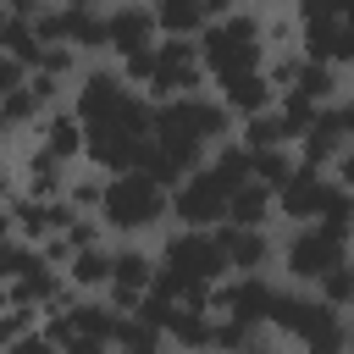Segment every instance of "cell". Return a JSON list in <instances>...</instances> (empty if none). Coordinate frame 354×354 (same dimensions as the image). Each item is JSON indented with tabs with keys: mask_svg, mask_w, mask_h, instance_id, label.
Listing matches in <instances>:
<instances>
[{
	"mask_svg": "<svg viewBox=\"0 0 354 354\" xmlns=\"http://www.w3.org/2000/svg\"><path fill=\"white\" fill-rule=\"evenodd\" d=\"M33 72H44V77H55V83H66V88H72V77L83 72V55H77V50H66V44H44Z\"/></svg>",
	"mask_w": 354,
	"mask_h": 354,
	"instance_id": "cell-32",
	"label": "cell"
},
{
	"mask_svg": "<svg viewBox=\"0 0 354 354\" xmlns=\"http://www.w3.org/2000/svg\"><path fill=\"white\" fill-rule=\"evenodd\" d=\"M100 28H105V55H111V61H122V55H133V50H149V44L160 39V28H155V17H149L144 0H116V6H105V11H100Z\"/></svg>",
	"mask_w": 354,
	"mask_h": 354,
	"instance_id": "cell-14",
	"label": "cell"
},
{
	"mask_svg": "<svg viewBox=\"0 0 354 354\" xmlns=\"http://www.w3.org/2000/svg\"><path fill=\"white\" fill-rule=\"evenodd\" d=\"M6 138H11V127H6V122H0V144H6Z\"/></svg>",
	"mask_w": 354,
	"mask_h": 354,
	"instance_id": "cell-40",
	"label": "cell"
},
{
	"mask_svg": "<svg viewBox=\"0 0 354 354\" xmlns=\"http://www.w3.org/2000/svg\"><path fill=\"white\" fill-rule=\"evenodd\" d=\"M33 144H39L50 160L77 166V160H83V122H77L66 105H55V111H44V116L33 122Z\"/></svg>",
	"mask_w": 354,
	"mask_h": 354,
	"instance_id": "cell-17",
	"label": "cell"
},
{
	"mask_svg": "<svg viewBox=\"0 0 354 354\" xmlns=\"http://www.w3.org/2000/svg\"><path fill=\"white\" fill-rule=\"evenodd\" d=\"M199 171H205L221 194H232V188H243V183H249V149H243L238 138H227V144H216V149L199 160Z\"/></svg>",
	"mask_w": 354,
	"mask_h": 354,
	"instance_id": "cell-22",
	"label": "cell"
},
{
	"mask_svg": "<svg viewBox=\"0 0 354 354\" xmlns=\"http://www.w3.org/2000/svg\"><path fill=\"white\" fill-rule=\"evenodd\" d=\"M144 6H149V17H155L160 39H194L205 22L227 17L238 0H144Z\"/></svg>",
	"mask_w": 354,
	"mask_h": 354,
	"instance_id": "cell-16",
	"label": "cell"
},
{
	"mask_svg": "<svg viewBox=\"0 0 354 354\" xmlns=\"http://www.w3.org/2000/svg\"><path fill=\"white\" fill-rule=\"evenodd\" d=\"M155 266H160V277L177 282L183 304H205V293H210L216 282H227V260H221L216 238H210V232H194V227H171V232L160 238Z\"/></svg>",
	"mask_w": 354,
	"mask_h": 354,
	"instance_id": "cell-5",
	"label": "cell"
},
{
	"mask_svg": "<svg viewBox=\"0 0 354 354\" xmlns=\"http://www.w3.org/2000/svg\"><path fill=\"white\" fill-rule=\"evenodd\" d=\"M293 166H299L293 149H249V183H260L266 194L282 188V177H288Z\"/></svg>",
	"mask_w": 354,
	"mask_h": 354,
	"instance_id": "cell-28",
	"label": "cell"
},
{
	"mask_svg": "<svg viewBox=\"0 0 354 354\" xmlns=\"http://www.w3.org/2000/svg\"><path fill=\"white\" fill-rule=\"evenodd\" d=\"M11 183H17V177H11V171H6V160H0V205L11 199Z\"/></svg>",
	"mask_w": 354,
	"mask_h": 354,
	"instance_id": "cell-39",
	"label": "cell"
},
{
	"mask_svg": "<svg viewBox=\"0 0 354 354\" xmlns=\"http://www.w3.org/2000/svg\"><path fill=\"white\" fill-rule=\"evenodd\" d=\"M149 282H155V254L144 249V243H111V282H105V304L116 310V315H133L138 310V299L149 293Z\"/></svg>",
	"mask_w": 354,
	"mask_h": 354,
	"instance_id": "cell-10",
	"label": "cell"
},
{
	"mask_svg": "<svg viewBox=\"0 0 354 354\" xmlns=\"http://www.w3.org/2000/svg\"><path fill=\"white\" fill-rule=\"evenodd\" d=\"M66 177H72V166L50 160L39 144L22 155V171H17V183H22V199H61V194H66Z\"/></svg>",
	"mask_w": 354,
	"mask_h": 354,
	"instance_id": "cell-21",
	"label": "cell"
},
{
	"mask_svg": "<svg viewBox=\"0 0 354 354\" xmlns=\"http://www.w3.org/2000/svg\"><path fill=\"white\" fill-rule=\"evenodd\" d=\"M111 348L116 354H166L160 332L144 321V315H116V332H111Z\"/></svg>",
	"mask_w": 354,
	"mask_h": 354,
	"instance_id": "cell-26",
	"label": "cell"
},
{
	"mask_svg": "<svg viewBox=\"0 0 354 354\" xmlns=\"http://www.w3.org/2000/svg\"><path fill=\"white\" fill-rule=\"evenodd\" d=\"M149 83L138 88L149 105L160 100H183V94H205V66H199V44L194 39H155L149 44Z\"/></svg>",
	"mask_w": 354,
	"mask_h": 354,
	"instance_id": "cell-6",
	"label": "cell"
},
{
	"mask_svg": "<svg viewBox=\"0 0 354 354\" xmlns=\"http://www.w3.org/2000/svg\"><path fill=\"white\" fill-rule=\"evenodd\" d=\"M343 260H348V238L326 232L321 221L293 227V232H288V243H282V271H288V288H310L321 271H332V266H343Z\"/></svg>",
	"mask_w": 354,
	"mask_h": 354,
	"instance_id": "cell-7",
	"label": "cell"
},
{
	"mask_svg": "<svg viewBox=\"0 0 354 354\" xmlns=\"http://www.w3.org/2000/svg\"><path fill=\"white\" fill-rule=\"evenodd\" d=\"M39 116H44V105H39L33 94H28V83H22L17 94H6V100H0V122H6L11 133H17V127H33Z\"/></svg>",
	"mask_w": 354,
	"mask_h": 354,
	"instance_id": "cell-33",
	"label": "cell"
},
{
	"mask_svg": "<svg viewBox=\"0 0 354 354\" xmlns=\"http://www.w3.org/2000/svg\"><path fill=\"white\" fill-rule=\"evenodd\" d=\"M232 138V116L216 105V94H183V100H160L149 111V144L188 177L216 144Z\"/></svg>",
	"mask_w": 354,
	"mask_h": 354,
	"instance_id": "cell-1",
	"label": "cell"
},
{
	"mask_svg": "<svg viewBox=\"0 0 354 354\" xmlns=\"http://www.w3.org/2000/svg\"><path fill=\"white\" fill-rule=\"evenodd\" d=\"M0 22H6V0H0Z\"/></svg>",
	"mask_w": 354,
	"mask_h": 354,
	"instance_id": "cell-41",
	"label": "cell"
},
{
	"mask_svg": "<svg viewBox=\"0 0 354 354\" xmlns=\"http://www.w3.org/2000/svg\"><path fill=\"white\" fill-rule=\"evenodd\" d=\"M199 44V66H205V83H227V77H243V72H260L266 61V39H260V11L249 6H232L227 17L205 22L194 33Z\"/></svg>",
	"mask_w": 354,
	"mask_h": 354,
	"instance_id": "cell-2",
	"label": "cell"
},
{
	"mask_svg": "<svg viewBox=\"0 0 354 354\" xmlns=\"http://www.w3.org/2000/svg\"><path fill=\"white\" fill-rule=\"evenodd\" d=\"M122 94H127V83L116 77V66H111V61H83V72H77V77H72V88H66V111L88 127V122L111 116V111L122 105Z\"/></svg>",
	"mask_w": 354,
	"mask_h": 354,
	"instance_id": "cell-12",
	"label": "cell"
},
{
	"mask_svg": "<svg viewBox=\"0 0 354 354\" xmlns=\"http://www.w3.org/2000/svg\"><path fill=\"white\" fill-rule=\"evenodd\" d=\"M271 100H277V88H271L260 72H243V77L216 83V105L232 116V127H238V122H249V116H260V111H271Z\"/></svg>",
	"mask_w": 354,
	"mask_h": 354,
	"instance_id": "cell-19",
	"label": "cell"
},
{
	"mask_svg": "<svg viewBox=\"0 0 354 354\" xmlns=\"http://www.w3.org/2000/svg\"><path fill=\"white\" fill-rule=\"evenodd\" d=\"M293 94H304L310 105H337V100H343V72H337V66H315V61H304L299 77H293Z\"/></svg>",
	"mask_w": 354,
	"mask_h": 354,
	"instance_id": "cell-24",
	"label": "cell"
},
{
	"mask_svg": "<svg viewBox=\"0 0 354 354\" xmlns=\"http://www.w3.org/2000/svg\"><path fill=\"white\" fill-rule=\"evenodd\" d=\"M348 100H337V105H321L315 111V122L304 127V138L293 144V160L299 166H315V171H326L337 155H348Z\"/></svg>",
	"mask_w": 354,
	"mask_h": 354,
	"instance_id": "cell-13",
	"label": "cell"
},
{
	"mask_svg": "<svg viewBox=\"0 0 354 354\" xmlns=\"http://www.w3.org/2000/svg\"><path fill=\"white\" fill-rule=\"evenodd\" d=\"M227 227H271V194L260 183H243L227 194V210H221Z\"/></svg>",
	"mask_w": 354,
	"mask_h": 354,
	"instance_id": "cell-23",
	"label": "cell"
},
{
	"mask_svg": "<svg viewBox=\"0 0 354 354\" xmlns=\"http://www.w3.org/2000/svg\"><path fill=\"white\" fill-rule=\"evenodd\" d=\"M61 238H66V249H88V243H105V227H100L94 216H72V221L61 227Z\"/></svg>",
	"mask_w": 354,
	"mask_h": 354,
	"instance_id": "cell-36",
	"label": "cell"
},
{
	"mask_svg": "<svg viewBox=\"0 0 354 354\" xmlns=\"http://www.w3.org/2000/svg\"><path fill=\"white\" fill-rule=\"evenodd\" d=\"M210 238H216V249H221V260H227V277H260V271H271V260H277V243H271V227H210Z\"/></svg>",
	"mask_w": 354,
	"mask_h": 354,
	"instance_id": "cell-15",
	"label": "cell"
},
{
	"mask_svg": "<svg viewBox=\"0 0 354 354\" xmlns=\"http://www.w3.org/2000/svg\"><path fill=\"white\" fill-rule=\"evenodd\" d=\"M277 288H282V282H271L266 271H260V277H227V282H216V288L205 293V304H210V315H227V321H243V326L266 332L271 304H277Z\"/></svg>",
	"mask_w": 354,
	"mask_h": 354,
	"instance_id": "cell-8",
	"label": "cell"
},
{
	"mask_svg": "<svg viewBox=\"0 0 354 354\" xmlns=\"http://www.w3.org/2000/svg\"><path fill=\"white\" fill-rule=\"evenodd\" d=\"M160 343L177 354H210V304H171L160 321Z\"/></svg>",
	"mask_w": 354,
	"mask_h": 354,
	"instance_id": "cell-18",
	"label": "cell"
},
{
	"mask_svg": "<svg viewBox=\"0 0 354 354\" xmlns=\"http://www.w3.org/2000/svg\"><path fill=\"white\" fill-rule=\"evenodd\" d=\"M33 326H39V310H33V304H6V310H0V348H11V343H17L22 332H33Z\"/></svg>",
	"mask_w": 354,
	"mask_h": 354,
	"instance_id": "cell-35",
	"label": "cell"
},
{
	"mask_svg": "<svg viewBox=\"0 0 354 354\" xmlns=\"http://www.w3.org/2000/svg\"><path fill=\"white\" fill-rule=\"evenodd\" d=\"M100 188H105V177H100V171H72L61 199H66V210H72V216H94V210H100Z\"/></svg>",
	"mask_w": 354,
	"mask_h": 354,
	"instance_id": "cell-31",
	"label": "cell"
},
{
	"mask_svg": "<svg viewBox=\"0 0 354 354\" xmlns=\"http://www.w3.org/2000/svg\"><path fill=\"white\" fill-rule=\"evenodd\" d=\"M260 39H266V50H293L299 28H293L288 11H260Z\"/></svg>",
	"mask_w": 354,
	"mask_h": 354,
	"instance_id": "cell-34",
	"label": "cell"
},
{
	"mask_svg": "<svg viewBox=\"0 0 354 354\" xmlns=\"http://www.w3.org/2000/svg\"><path fill=\"white\" fill-rule=\"evenodd\" d=\"M288 17L293 28H332L348 22V0H288Z\"/></svg>",
	"mask_w": 354,
	"mask_h": 354,
	"instance_id": "cell-30",
	"label": "cell"
},
{
	"mask_svg": "<svg viewBox=\"0 0 354 354\" xmlns=\"http://www.w3.org/2000/svg\"><path fill=\"white\" fill-rule=\"evenodd\" d=\"M232 138H238L243 149H293V138H288V127L277 122V111H260V116L238 122V127H232Z\"/></svg>",
	"mask_w": 354,
	"mask_h": 354,
	"instance_id": "cell-25",
	"label": "cell"
},
{
	"mask_svg": "<svg viewBox=\"0 0 354 354\" xmlns=\"http://www.w3.org/2000/svg\"><path fill=\"white\" fill-rule=\"evenodd\" d=\"M277 337H288L299 354H348V321L343 310H326L310 288H277L271 321Z\"/></svg>",
	"mask_w": 354,
	"mask_h": 354,
	"instance_id": "cell-3",
	"label": "cell"
},
{
	"mask_svg": "<svg viewBox=\"0 0 354 354\" xmlns=\"http://www.w3.org/2000/svg\"><path fill=\"white\" fill-rule=\"evenodd\" d=\"M39 50H44V44H39V33H33L28 17H6V22H0V55H11L17 66L33 72V66H39Z\"/></svg>",
	"mask_w": 354,
	"mask_h": 354,
	"instance_id": "cell-27",
	"label": "cell"
},
{
	"mask_svg": "<svg viewBox=\"0 0 354 354\" xmlns=\"http://www.w3.org/2000/svg\"><path fill=\"white\" fill-rule=\"evenodd\" d=\"M66 288L77 299H100L105 282H111V243H88V249H72V260L61 266Z\"/></svg>",
	"mask_w": 354,
	"mask_h": 354,
	"instance_id": "cell-20",
	"label": "cell"
},
{
	"mask_svg": "<svg viewBox=\"0 0 354 354\" xmlns=\"http://www.w3.org/2000/svg\"><path fill=\"white\" fill-rule=\"evenodd\" d=\"M22 83H28V66H17L11 55H0V100H6V94H17Z\"/></svg>",
	"mask_w": 354,
	"mask_h": 354,
	"instance_id": "cell-38",
	"label": "cell"
},
{
	"mask_svg": "<svg viewBox=\"0 0 354 354\" xmlns=\"http://www.w3.org/2000/svg\"><path fill=\"white\" fill-rule=\"evenodd\" d=\"M221 210H227V194H221L199 166L166 188V221H177V227L210 232V227H221Z\"/></svg>",
	"mask_w": 354,
	"mask_h": 354,
	"instance_id": "cell-9",
	"label": "cell"
},
{
	"mask_svg": "<svg viewBox=\"0 0 354 354\" xmlns=\"http://www.w3.org/2000/svg\"><path fill=\"white\" fill-rule=\"evenodd\" d=\"M332 188H337V183H332L326 171H315V166H293V171L282 177V188H271V216H282V221H293V227L321 221Z\"/></svg>",
	"mask_w": 354,
	"mask_h": 354,
	"instance_id": "cell-11",
	"label": "cell"
},
{
	"mask_svg": "<svg viewBox=\"0 0 354 354\" xmlns=\"http://www.w3.org/2000/svg\"><path fill=\"white\" fill-rule=\"evenodd\" d=\"M94 221H100L105 232H116V243H127V238L138 243L144 232L166 227V188L149 183L144 171H116V177H105V188H100Z\"/></svg>",
	"mask_w": 354,
	"mask_h": 354,
	"instance_id": "cell-4",
	"label": "cell"
},
{
	"mask_svg": "<svg viewBox=\"0 0 354 354\" xmlns=\"http://www.w3.org/2000/svg\"><path fill=\"white\" fill-rule=\"evenodd\" d=\"M0 354H55V343H50V337L33 326V332H22V337H17L11 348H0Z\"/></svg>",
	"mask_w": 354,
	"mask_h": 354,
	"instance_id": "cell-37",
	"label": "cell"
},
{
	"mask_svg": "<svg viewBox=\"0 0 354 354\" xmlns=\"http://www.w3.org/2000/svg\"><path fill=\"white\" fill-rule=\"evenodd\" d=\"M310 293L326 304V310H348L354 304V266L343 260V266H332V271H321L315 282H310Z\"/></svg>",
	"mask_w": 354,
	"mask_h": 354,
	"instance_id": "cell-29",
	"label": "cell"
}]
</instances>
